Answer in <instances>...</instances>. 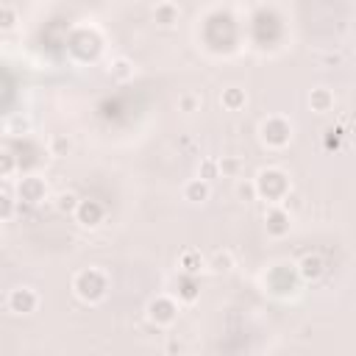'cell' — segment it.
I'll use <instances>...</instances> for the list:
<instances>
[{
  "mask_svg": "<svg viewBox=\"0 0 356 356\" xmlns=\"http://www.w3.org/2000/svg\"><path fill=\"white\" fill-rule=\"evenodd\" d=\"M259 139H262V145H267L270 151L287 148L290 139H293V125H290V120L281 117V114H273V117L262 120V125H259Z\"/></svg>",
  "mask_w": 356,
  "mask_h": 356,
  "instance_id": "3",
  "label": "cell"
},
{
  "mask_svg": "<svg viewBox=\"0 0 356 356\" xmlns=\"http://www.w3.org/2000/svg\"><path fill=\"white\" fill-rule=\"evenodd\" d=\"M211 198V184L203 178H192L184 184V200L189 203H206Z\"/></svg>",
  "mask_w": 356,
  "mask_h": 356,
  "instance_id": "11",
  "label": "cell"
},
{
  "mask_svg": "<svg viewBox=\"0 0 356 356\" xmlns=\"http://www.w3.org/2000/svg\"><path fill=\"white\" fill-rule=\"evenodd\" d=\"M73 293L84 304H101L109 293V278L98 267H84L73 275Z\"/></svg>",
  "mask_w": 356,
  "mask_h": 356,
  "instance_id": "1",
  "label": "cell"
},
{
  "mask_svg": "<svg viewBox=\"0 0 356 356\" xmlns=\"http://www.w3.org/2000/svg\"><path fill=\"white\" fill-rule=\"evenodd\" d=\"M178 298H181V301H187V304H192V301L198 298L195 275H184V273H181V278H178Z\"/></svg>",
  "mask_w": 356,
  "mask_h": 356,
  "instance_id": "18",
  "label": "cell"
},
{
  "mask_svg": "<svg viewBox=\"0 0 356 356\" xmlns=\"http://www.w3.org/2000/svg\"><path fill=\"white\" fill-rule=\"evenodd\" d=\"M267 284L273 293H293L295 290V273H293V264H278L270 275H267Z\"/></svg>",
  "mask_w": 356,
  "mask_h": 356,
  "instance_id": "9",
  "label": "cell"
},
{
  "mask_svg": "<svg viewBox=\"0 0 356 356\" xmlns=\"http://www.w3.org/2000/svg\"><path fill=\"white\" fill-rule=\"evenodd\" d=\"M220 176V167H218V159H203L200 162V167H198V178H203V181H215Z\"/></svg>",
  "mask_w": 356,
  "mask_h": 356,
  "instance_id": "23",
  "label": "cell"
},
{
  "mask_svg": "<svg viewBox=\"0 0 356 356\" xmlns=\"http://www.w3.org/2000/svg\"><path fill=\"white\" fill-rule=\"evenodd\" d=\"M78 195L73 192V189H67V192H61L59 198H56V209L61 211V215H73V211H76V206H78Z\"/></svg>",
  "mask_w": 356,
  "mask_h": 356,
  "instance_id": "20",
  "label": "cell"
},
{
  "mask_svg": "<svg viewBox=\"0 0 356 356\" xmlns=\"http://www.w3.org/2000/svg\"><path fill=\"white\" fill-rule=\"evenodd\" d=\"M48 151H50V156L61 159V156H67L70 151H73V142H70L67 136H61V134H56V136H50V142H48Z\"/></svg>",
  "mask_w": 356,
  "mask_h": 356,
  "instance_id": "19",
  "label": "cell"
},
{
  "mask_svg": "<svg viewBox=\"0 0 356 356\" xmlns=\"http://www.w3.org/2000/svg\"><path fill=\"white\" fill-rule=\"evenodd\" d=\"M234 192H237V198H240V200H245V203L259 200V198H256V184H253V181H237Z\"/></svg>",
  "mask_w": 356,
  "mask_h": 356,
  "instance_id": "25",
  "label": "cell"
},
{
  "mask_svg": "<svg viewBox=\"0 0 356 356\" xmlns=\"http://www.w3.org/2000/svg\"><path fill=\"white\" fill-rule=\"evenodd\" d=\"M256 184V198L267 200V203H284V200H290V178L284 170L278 167H264L256 173L253 178Z\"/></svg>",
  "mask_w": 356,
  "mask_h": 356,
  "instance_id": "2",
  "label": "cell"
},
{
  "mask_svg": "<svg viewBox=\"0 0 356 356\" xmlns=\"http://www.w3.org/2000/svg\"><path fill=\"white\" fill-rule=\"evenodd\" d=\"M200 106H203V98H200L198 92H184V95L178 98V109H181V112H187V114L198 112Z\"/></svg>",
  "mask_w": 356,
  "mask_h": 356,
  "instance_id": "24",
  "label": "cell"
},
{
  "mask_svg": "<svg viewBox=\"0 0 356 356\" xmlns=\"http://www.w3.org/2000/svg\"><path fill=\"white\" fill-rule=\"evenodd\" d=\"M203 267H206V262H203L200 251H195V248H189V251H184V253L178 256V270H181L184 275H200Z\"/></svg>",
  "mask_w": 356,
  "mask_h": 356,
  "instance_id": "13",
  "label": "cell"
},
{
  "mask_svg": "<svg viewBox=\"0 0 356 356\" xmlns=\"http://www.w3.org/2000/svg\"><path fill=\"white\" fill-rule=\"evenodd\" d=\"M206 267H209L211 273L223 275V273H229V270L234 267V253H231V251H218V253H211V259L206 262Z\"/></svg>",
  "mask_w": 356,
  "mask_h": 356,
  "instance_id": "17",
  "label": "cell"
},
{
  "mask_svg": "<svg viewBox=\"0 0 356 356\" xmlns=\"http://www.w3.org/2000/svg\"><path fill=\"white\" fill-rule=\"evenodd\" d=\"M178 20H181V9H178L176 3H159V6L154 9V23H156L159 28H173Z\"/></svg>",
  "mask_w": 356,
  "mask_h": 356,
  "instance_id": "12",
  "label": "cell"
},
{
  "mask_svg": "<svg viewBox=\"0 0 356 356\" xmlns=\"http://www.w3.org/2000/svg\"><path fill=\"white\" fill-rule=\"evenodd\" d=\"M17 170V159L9 154V151H0V178H6Z\"/></svg>",
  "mask_w": 356,
  "mask_h": 356,
  "instance_id": "26",
  "label": "cell"
},
{
  "mask_svg": "<svg viewBox=\"0 0 356 356\" xmlns=\"http://www.w3.org/2000/svg\"><path fill=\"white\" fill-rule=\"evenodd\" d=\"M109 76H112L114 81L125 84V81H131V78H134V64H131L125 56H117V59H112V61H109Z\"/></svg>",
  "mask_w": 356,
  "mask_h": 356,
  "instance_id": "16",
  "label": "cell"
},
{
  "mask_svg": "<svg viewBox=\"0 0 356 356\" xmlns=\"http://www.w3.org/2000/svg\"><path fill=\"white\" fill-rule=\"evenodd\" d=\"M309 106H312V112H317V114H328V112L334 109V92L326 90V87L312 90V92H309Z\"/></svg>",
  "mask_w": 356,
  "mask_h": 356,
  "instance_id": "14",
  "label": "cell"
},
{
  "mask_svg": "<svg viewBox=\"0 0 356 356\" xmlns=\"http://www.w3.org/2000/svg\"><path fill=\"white\" fill-rule=\"evenodd\" d=\"M14 211H17V200H14L9 192H0V223L12 220Z\"/></svg>",
  "mask_w": 356,
  "mask_h": 356,
  "instance_id": "22",
  "label": "cell"
},
{
  "mask_svg": "<svg viewBox=\"0 0 356 356\" xmlns=\"http://www.w3.org/2000/svg\"><path fill=\"white\" fill-rule=\"evenodd\" d=\"M17 195H20V200L36 206V203H42L48 198V184L39 176H25L20 181V187H17Z\"/></svg>",
  "mask_w": 356,
  "mask_h": 356,
  "instance_id": "8",
  "label": "cell"
},
{
  "mask_svg": "<svg viewBox=\"0 0 356 356\" xmlns=\"http://www.w3.org/2000/svg\"><path fill=\"white\" fill-rule=\"evenodd\" d=\"M9 131H12V134H28V131H31V120H28V117H14V120L9 123Z\"/></svg>",
  "mask_w": 356,
  "mask_h": 356,
  "instance_id": "28",
  "label": "cell"
},
{
  "mask_svg": "<svg viewBox=\"0 0 356 356\" xmlns=\"http://www.w3.org/2000/svg\"><path fill=\"white\" fill-rule=\"evenodd\" d=\"M264 229H267V234L275 237V240L287 237V234H290V211L284 209L281 203H270L267 215H264Z\"/></svg>",
  "mask_w": 356,
  "mask_h": 356,
  "instance_id": "6",
  "label": "cell"
},
{
  "mask_svg": "<svg viewBox=\"0 0 356 356\" xmlns=\"http://www.w3.org/2000/svg\"><path fill=\"white\" fill-rule=\"evenodd\" d=\"M76 220L84 226V229H98L101 223H103V218H106V209H103V203H98V200H78V206H76Z\"/></svg>",
  "mask_w": 356,
  "mask_h": 356,
  "instance_id": "7",
  "label": "cell"
},
{
  "mask_svg": "<svg viewBox=\"0 0 356 356\" xmlns=\"http://www.w3.org/2000/svg\"><path fill=\"white\" fill-rule=\"evenodd\" d=\"M323 273H326V262L320 253H306L298 262V275L304 281H317V278H323Z\"/></svg>",
  "mask_w": 356,
  "mask_h": 356,
  "instance_id": "10",
  "label": "cell"
},
{
  "mask_svg": "<svg viewBox=\"0 0 356 356\" xmlns=\"http://www.w3.org/2000/svg\"><path fill=\"white\" fill-rule=\"evenodd\" d=\"M178 317V301L170 298V295H156L151 304H148V320L156 326V328H167L173 326Z\"/></svg>",
  "mask_w": 356,
  "mask_h": 356,
  "instance_id": "4",
  "label": "cell"
},
{
  "mask_svg": "<svg viewBox=\"0 0 356 356\" xmlns=\"http://www.w3.org/2000/svg\"><path fill=\"white\" fill-rule=\"evenodd\" d=\"M218 167H220L223 176H237V173H240V159L223 156V159H218Z\"/></svg>",
  "mask_w": 356,
  "mask_h": 356,
  "instance_id": "27",
  "label": "cell"
},
{
  "mask_svg": "<svg viewBox=\"0 0 356 356\" xmlns=\"http://www.w3.org/2000/svg\"><path fill=\"white\" fill-rule=\"evenodd\" d=\"M6 306L14 315H34L39 309V293L34 287H14L6 298Z\"/></svg>",
  "mask_w": 356,
  "mask_h": 356,
  "instance_id": "5",
  "label": "cell"
},
{
  "mask_svg": "<svg viewBox=\"0 0 356 356\" xmlns=\"http://www.w3.org/2000/svg\"><path fill=\"white\" fill-rule=\"evenodd\" d=\"M245 103H248V95H245V90H240V87H229V90H223V95H220V106H223L226 112H240V109H245Z\"/></svg>",
  "mask_w": 356,
  "mask_h": 356,
  "instance_id": "15",
  "label": "cell"
},
{
  "mask_svg": "<svg viewBox=\"0 0 356 356\" xmlns=\"http://www.w3.org/2000/svg\"><path fill=\"white\" fill-rule=\"evenodd\" d=\"M20 23L14 6H0V31H14Z\"/></svg>",
  "mask_w": 356,
  "mask_h": 356,
  "instance_id": "21",
  "label": "cell"
}]
</instances>
